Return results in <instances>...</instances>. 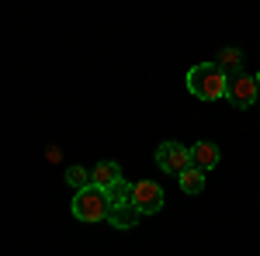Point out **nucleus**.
I'll return each instance as SVG.
<instances>
[{"label":"nucleus","instance_id":"1a4fd4ad","mask_svg":"<svg viewBox=\"0 0 260 256\" xmlns=\"http://www.w3.org/2000/svg\"><path fill=\"white\" fill-rule=\"evenodd\" d=\"M177 180H180V191H184V194H198V191H205V170H198V166H187Z\"/></svg>","mask_w":260,"mask_h":256},{"label":"nucleus","instance_id":"423d86ee","mask_svg":"<svg viewBox=\"0 0 260 256\" xmlns=\"http://www.w3.org/2000/svg\"><path fill=\"white\" fill-rule=\"evenodd\" d=\"M219 159H222V153H219V145H215V142H205V138H201V142L191 145V166H198V170H205V173H208V170H215V166H219Z\"/></svg>","mask_w":260,"mask_h":256},{"label":"nucleus","instance_id":"ddd939ff","mask_svg":"<svg viewBox=\"0 0 260 256\" xmlns=\"http://www.w3.org/2000/svg\"><path fill=\"white\" fill-rule=\"evenodd\" d=\"M257 87H260V73H257Z\"/></svg>","mask_w":260,"mask_h":256},{"label":"nucleus","instance_id":"6e6552de","mask_svg":"<svg viewBox=\"0 0 260 256\" xmlns=\"http://www.w3.org/2000/svg\"><path fill=\"white\" fill-rule=\"evenodd\" d=\"M118 180H121V166L115 163V159H104V163H98V166L90 170V184H94V187H101V191L115 187Z\"/></svg>","mask_w":260,"mask_h":256},{"label":"nucleus","instance_id":"f03ea898","mask_svg":"<svg viewBox=\"0 0 260 256\" xmlns=\"http://www.w3.org/2000/svg\"><path fill=\"white\" fill-rule=\"evenodd\" d=\"M111 211V201H108V191H101V187H83L73 194V215L80 218V222H104Z\"/></svg>","mask_w":260,"mask_h":256},{"label":"nucleus","instance_id":"0eeeda50","mask_svg":"<svg viewBox=\"0 0 260 256\" xmlns=\"http://www.w3.org/2000/svg\"><path fill=\"white\" fill-rule=\"evenodd\" d=\"M139 218L142 215H139V208H136L132 201H125V204H111V211H108V222H111L115 229H121V232H125V229H136Z\"/></svg>","mask_w":260,"mask_h":256},{"label":"nucleus","instance_id":"7ed1b4c3","mask_svg":"<svg viewBox=\"0 0 260 256\" xmlns=\"http://www.w3.org/2000/svg\"><path fill=\"white\" fill-rule=\"evenodd\" d=\"M225 100H229L233 107H240V111L253 107V104L260 100L257 77H253V73H233L229 83H225Z\"/></svg>","mask_w":260,"mask_h":256},{"label":"nucleus","instance_id":"f8f14e48","mask_svg":"<svg viewBox=\"0 0 260 256\" xmlns=\"http://www.w3.org/2000/svg\"><path fill=\"white\" fill-rule=\"evenodd\" d=\"M108 201H111V204H125V201H132V184L121 177L115 187H108Z\"/></svg>","mask_w":260,"mask_h":256},{"label":"nucleus","instance_id":"9d476101","mask_svg":"<svg viewBox=\"0 0 260 256\" xmlns=\"http://www.w3.org/2000/svg\"><path fill=\"white\" fill-rule=\"evenodd\" d=\"M222 66V69H225V73H229V77H233V73H243V52L240 49H233V45H225V49H222L219 52V59H215Z\"/></svg>","mask_w":260,"mask_h":256},{"label":"nucleus","instance_id":"f257e3e1","mask_svg":"<svg viewBox=\"0 0 260 256\" xmlns=\"http://www.w3.org/2000/svg\"><path fill=\"white\" fill-rule=\"evenodd\" d=\"M225 83H229V73L219 62H198V66L187 69V90L198 100H222L225 97Z\"/></svg>","mask_w":260,"mask_h":256},{"label":"nucleus","instance_id":"20e7f679","mask_svg":"<svg viewBox=\"0 0 260 256\" xmlns=\"http://www.w3.org/2000/svg\"><path fill=\"white\" fill-rule=\"evenodd\" d=\"M156 163H160L163 173H170V177H180L187 166H191V145H180V142H163L160 149H156Z\"/></svg>","mask_w":260,"mask_h":256},{"label":"nucleus","instance_id":"9b49d317","mask_svg":"<svg viewBox=\"0 0 260 256\" xmlns=\"http://www.w3.org/2000/svg\"><path fill=\"white\" fill-rule=\"evenodd\" d=\"M66 184H70L73 191L90 187V170H87V166H70V170H66Z\"/></svg>","mask_w":260,"mask_h":256},{"label":"nucleus","instance_id":"39448f33","mask_svg":"<svg viewBox=\"0 0 260 256\" xmlns=\"http://www.w3.org/2000/svg\"><path fill=\"white\" fill-rule=\"evenodd\" d=\"M132 204L139 208V215H156V211H163V187L153 184V180L132 184Z\"/></svg>","mask_w":260,"mask_h":256}]
</instances>
